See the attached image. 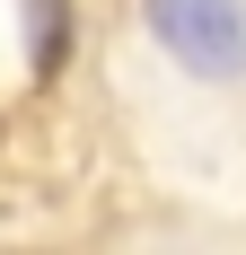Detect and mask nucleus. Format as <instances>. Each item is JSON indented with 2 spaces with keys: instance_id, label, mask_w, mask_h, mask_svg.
Instances as JSON below:
<instances>
[{
  "instance_id": "2",
  "label": "nucleus",
  "mask_w": 246,
  "mask_h": 255,
  "mask_svg": "<svg viewBox=\"0 0 246 255\" xmlns=\"http://www.w3.org/2000/svg\"><path fill=\"white\" fill-rule=\"evenodd\" d=\"M62 53H71V9L62 0H26V62H35V79L62 71Z\"/></svg>"
},
{
  "instance_id": "1",
  "label": "nucleus",
  "mask_w": 246,
  "mask_h": 255,
  "mask_svg": "<svg viewBox=\"0 0 246 255\" xmlns=\"http://www.w3.org/2000/svg\"><path fill=\"white\" fill-rule=\"evenodd\" d=\"M141 18L194 79H238L246 71V0H141Z\"/></svg>"
}]
</instances>
